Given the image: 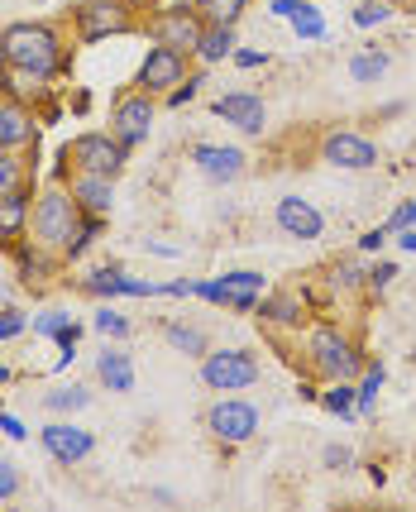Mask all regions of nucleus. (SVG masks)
Here are the masks:
<instances>
[{
    "label": "nucleus",
    "mask_w": 416,
    "mask_h": 512,
    "mask_svg": "<svg viewBox=\"0 0 416 512\" xmlns=\"http://www.w3.org/2000/svg\"><path fill=\"white\" fill-rule=\"evenodd\" d=\"M34 144H39V115L29 111V106L5 101V106H0V149H5V154H24V149H34Z\"/></svg>",
    "instance_id": "f3484780"
},
{
    "label": "nucleus",
    "mask_w": 416,
    "mask_h": 512,
    "mask_svg": "<svg viewBox=\"0 0 416 512\" xmlns=\"http://www.w3.org/2000/svg\"><path fill=\"white\" fill-rule=\"evenodd\" d=\"M321 402H326V412H335V417H359V383L335 379L321 393Z\"/></svg>",
    "instance_id": "cd10ccee"
},
{
    "label": "nucleus",
    "mask_w": 416,
    "mask_h": 512,
    "mask_svg": "<svg viewBox=\"0 0 416 512\" xmlns=\"http://www.w3.org/2000/svg\"><path fill=\"white\" fill-rule=\"evenodd\" d=\"M20 331H24V316L5 307V312H0V340H15Z\"/></svg>",
    "instance_id": "37998d69"
},
{
    "label": "nucleus",
    "mask_w": 416,
    "mask_h": 512,
    "mask_svg": "<svg viewBox=\"0 0 416 512\" xmlns=\"http://www.w3.org/2000/svg\"><path fill=\"white\" fill-rule=\"evenodd\" d=\"M397 245L407 249V254H416V225H407V230H397Z\"/></svg>",
    "instance_id": "de8ad7c7"
},
{
    "label": "nucleus",
    "mask_w": 416,
    "mask_h": 512,
    "mask_svg": "<svg viewBox=\"0 0 416 512\" xmlns=\"http://www.w3.org/2000/svg\"><path fill=\"white\" fill-rule=\"evenodd\" d=\"M321 469H330V474H345V469H354V450L350 446H326V450H321Z\"/></svg>",
    "instance_id": "58836bf2"
},
{
    "label": "nucleus",
    "mask_w": 416,
    "mask_h": 512,
    "mask_svg": "<svg viewBox=\"0 0 416 512\" xmlns=\"http://www.w3.org/2000/svg\"><path fill=\"white\" fill-rule=\"evenodd\" d=\"M201 34H206V20H201L197 5H168V10L149 15V39L163 48H177L182 58H197Z\"/></svg>",
    "instance_id": "0eeeda50"
},
{
    "label": "nucleus",
    "mask_w": 416,
    "mask_h": 512,
    "mask_svg": "<svg viewBox=\"0 0 416 512\" xmlns=\"http://www.w3.org/2000/svg\"><path fill=\"white\" fill-rule=\"evenodd\" d=\"M91 326H96V331L106 335V340H130V331H134V326H130V316H120L115 307H101Z\"/></svg>",
    "instance_id": "72a5a7b5"
},
{
    "label": "nucleus",
    "mask_w": 416,
    "mask_h": 512,
    "mask_svg": "<svg viewBox=\"0 0 416 512\" xmlns=\"http://www.w3.org/2000/svg\"><path fill=\"white\" fill-rule=\"evenodd\" d=\"M91 402V393L82 388V383H63V388H48L44 393V412H53V417H72V412H82Z\"/></svg>",
    "instance_id": "a878e982"
},
{
    "label": "nucleus",
    "mask_w": 416,
    "mask_h": 512,
    "mask_svg": "<svg viewBox=\"0 0 416 512\" xmlns=\"http://www.w3.org/2000/svg\"><path fill=\"white\" fill-rule=\"evenodd\" d=\"M316 158H321L326 168L364 173V168H378V144H373V139H364L359 130H330V134H321Z\"/></svg>",
    "instance_id": "1a4fd4ad"
},
{
    "label": "nucleus",
    "mask_w": 416,
    "mask_h": 512,
    "mask_svg": "<svg viewBox=\"0 0 416 512\" xmlns=\"http://www.w3.org/2000/svg\"><path fill=\"white\" fill-rule=\"evenodd\" d=\"M407 225H416V201H402L393 211V221H388V235H397V230H407Z\"/></svg>",
    "instance_id": "79ce46f5"
},
{
    "label": "nucleus",
    "mask_w": 416,
    "mask_h": 512,
    "mask_svg": "<svg viewBox=\"0 0 416 512\" xmlns=\"http://www.w3.org/2000/svg\"><path fill=\"white\" fill-rule=\"evenodd\" d=\"M163 340H168V350H177L187 359H201L211 350V335L201 326H192V321H163Z\"/></svg>",
    "instance_id": "4be33fe9"
},
{
    "label": "nucleus",
    "mask_w": 416,
    "mask_h": 512,
    "mask_svg": "<svg viewBox=\"0 0 416 512\" xmlns=\"http://www.w3.org/2000/svg\"><path fill=\"white\" fill-rule=\"evenodd\" d=\"M201 87H206V77H201V72H197V77H182V82L168 91V106H192Z\"/></svg>",
    "instance_id": "4c0bfd02"
},
{
    "label": "nucleus",
    "mask_w": 416,
    "mask_h": 512,
    "mask_svg": "<svg viewBox=\"0 0 416 512\" xmlns=\"http://www.w3.org/2000/svg\"><path fill=\"white\" fill-rule=\"evenodd\" d=\"M211 111H216L225 125H235L240 134L268 130V106H263V96H254V91H225V96H216Z\"/></svg>",
    "instance_id": "ddd939ff"
},
{
    "label": "nucleus",
    "mask_w": 416,
    "mask_h": 512,
    "mask_svg": "<svg viewBox=\"0 0 416 512\" xmlns=\"http://www.w3.org/2000/svg\"><path fill=\"white\" fill-rule=\"evenodd\" d=\"M412 489H416V474H412Z\"/></svg>",
    "instance_id": "3c124183"
},
{
    "label": "nucleus",
    "mask_w": 416,
    "mask_h": 512,
    "mask_svg": "<svg viewBox=\"0 0 416 512\" xmlns=\"http://www.w3.org/2000/svg\"><path fill=\"white\" fill-rule=\"evenodd\" d=\"M5 383H10V369H0V388H5Z\"/></svg>",
    "instance_id": "8fccbe9b"
},
{
    "label": "nucleus",
    "mask_w": 416,
    "mask_h": 512,
    "mask_svg": "<svg viewBox=\"0 0 416 512\" xmlns=\"http://www.w3.org/2000/svg\"><path fill=\"white\" fill-rule=\"evenodd\" d=\"M263 63H268V53H259V48H235V67H244V72Z\"/></svg>",
    "instance_id": "c03bdc74"
},
{
    "label": "nucleus",
    "mask_w": 416,
    "mask_h": 512,
    "mask_svg": "<svg viewBox=\"0 0 416 512\" xmlns=\"http://www.w3.org/2000/svg\"><path fill=\"white\" fill-rule=\"evenodd\" d=\"M72 29H77V44H101V39L134 34L139 20L125 0H82L72 5Z\"/></svg>",
    "instance_id": "39448f33"
},
{
    "label": "nucleus",
    "mask_w": 416,
    "mask_h": 512,
    "mask_svg": "<svg viewBox=\"0 0 416 512\" xmlns=\"http://www.w3.org/2000/svg\"><path fill=\"white\" fill-rule=\"evenodd\" d=\"M29 216H34V192L29 182H20L15 192L0 197V245H15L24 230H29Z\"/></svg>",
    "instance_id": "aec40b11"
},
{
    "label": "nucleus",
    "mask_w": 416,
    "mask_h": 512,
    "mask_svg": "<svg viewBox=\"0 0 416 512\" xmlns=\"http://www.w3.org/2000/svg\"><path fill=\"white\" fill-rule=\"evenodd\" d=\"M412 359H416V350H412Z\"/></svg>",
    "instance_id": "603ef678"
},
{
    "label": "nucleus",
    "mask_w": 416,
    "mask_h": 512,
    "mask_svg": "<svg viewBox=\"0 0 416 512\" xmlns=\"http://www.w3.org/2000/svg\"><path fill=\"white\" fill-rule=\"evenodd\" d=\"M15 493H20V469L10 465V460H0V503L15 498Z\"/></svg>",
    "instance_id": "ea45409f"
},
{
    "label": "nucleus",
    "mask_w": 416,
    "mask_h": 512,
    "mask_svg": "<svg viewBox=\"0 0 416 512\" xmlns=\"http://www.w3.org/2000/svg\"><path fill=\"white\" fill-rule=\"evenodd\" d=\"M67 192L77 197L87 216H110V206H115V178H101V173H72Z\"/></svg>",
    "instance_id": "6ab92c4d"
},
{
    "label": "nucleus",
    "mask_w": 416,
    "mask_h": 512,
    "mask_svg": "<svg viewBox=\"0 0 416 512\" xmlns=\"http://www.w3.org/2000/svg\"><path fill=\"white\" fill-rule=\"evenodd\" d=\"M120 273L125 268H96V273L82 278V292H91V297H120Z\"/></svg>",
    "instance_id": "2f4dec72"
},
{
    "label": "nucleus",
    "mask_w": 416,
    "mask_h": 512,
    "mask_svg": "<svg viewBox=\"0 0 416 512\" xmlns=\"http://www.w3.org/2000/svg\"><path fill=\"white\" fill-rule=\"evenodd\" d=\"M20 182H24V158L0 149V197H5V192H15Z\"/></svg>",
    "instance_id": "f704fd0d"
},
{
    "label": "nucleus",
    "mask_w": 416,
    "mask_h": 512,
    "mask_svg": "<svg viewBox=\"0 0 416 512\" xmlns=\"http://www.w3.org/2000/svg\"><path fill=\"white\" fill-rule=\"evenodd\" d=\"M154 120H158V101L149 91H125L115 106H110V134L125 144V149H139L149 134H154Z\"/></svg>",
    "instance_id": "6e6552de"
},
{
    "label": "nucleus",
    "mask_w": 416,
    "mask_h": 512,
    "mask_svg": "<svg viewBox=\"0 0 416 512\" xmlns=\"http://www.w3.org/2000/svg\"><path fill=\"white\" fill-rule=\"evenodd\" d=\"M263 379V364L249 350H206L201 355V383L211 393H240Z\"/></svg>",
    "instance_id": "423d86ee"
},
{
    "label": "nucleus",
    "mask_w": 416,
    "mask_h": 512,
    "mask_svg": "<svg viewBox=\"0 0 416 512\" xmlns=\"http://www.w3.org/2000/svg\"><path fill=\"white\" fill-rule=\"evenodd\" d=\"M388 67H393V58H388L383 48H359V53L350 58V77L359 82V87H373V82L388 77Z\"/></svg>",
    "instance_id": "b1692460"
},
{
    "label": "nucleus",
    "mask_w": 416,
    "mask_h": 512,
    "mask_svg": "<svg viewBox=\"0 0 416 512\" xmlns=\"http://www.w3.org/2000/svg\"><path fill=\"white\" fill-rule=\"evenodd\" d=\"M206 431L216 436L220 446H244V441H254V431H259V407L244 398H220L211 412H206Z\"/></svg>",
    "instance_id": "9d476101"
},
{
    "label": "nucleus",
    "mask_w": 416,
    "mask_h": 512,
    "mask_svg": "<svg viewBox=\"0 0 416 512\" xmlns=\"http://www.w3.org/2000/svg\"><path fill=\"white\" fill-rule=\"evenodd\" d=\"M125 5H130L134 15H149V10H158V0H125Z\"/></svg>",
    "instance_id": "09e8293b"
},
{
    "label": "nucleus",
    "mask_w": 416,
    "mask_h": 512,
    "mask_svg": "<svg viewBox=\"0 0 416 512\" xmlns=\"http://www.w3.org/2000/svg\"><path fill=\"white\" fill-rule=\"evenodd\" d=\"M0 58L10 67H20L29 77H44L53 82L67 67V48L58 39V29L44 20H15L0 29Z\"/></svg>",
    "instance_id": "f257e3e1"
},
{
    "label": "nucleus",
    "mask_w": 416,
    "mask_h": 512,
    "mask_svg": "<svg viewBox=\"0 0 416 512\" xmlns=\"http://www.w3.org/2000/svg\"><path fill=\"white\" fill-rule=\"evenodd\" d=\"M192 163H197V173L206 182H220V187H225V182L244 178V163H249V158H244V149H230V144H197V149H192Z\"/></svg>",
    "instance_id": "2eb2a0df"
},
{
    "label": "nucleus",
    "mask_w": 416,
    "mask_h": 512,
    "mask_svg": "<svg viewBox=\"0 0 416 512\" xmlns=\"http://www.w3.org/2000/svg\"><path fill=\"white\" fill-rule=\"evenodd\" d=\"M197 58L201 63H225V58H235V24H206Z\"/></svg>",
    "instance_id": "393cba45"
},
{
    "label": "nucleus",
    "mask_w": 416,
    "mask_h": 512,
    "mask_svg": "<svg viewBox=\"0 0 416 512\" xmlns=\"http://www.w3.org/2000/svg\"><path fill=\"white\" fill-rule=\"evenodd\" d=\"M330 288L335 292H364L369 288V264H359V259H335L330 264Z\"/></svg>",
    "instance_id": "bb28decb"
},
{
    "label": "nucleus",
    "mask_w": 416,
    "mask_h": 512,
    "mask_svg": "<svg viewBox=\"0 0 416 512\" xmlns=\"http://www.w3.org/2000/svg\"><path fill=\"white\" fill-rule=\"evenodd\" d=\"M307 307L297 292H263L259 297V326L263 331H302Z\"/></svg>",
    "instance_id": "a211bd4d"
},
{
    "label": "nucleus",
    "mask_w": 416,
    "mask_h": 512,
    "mask_svg": "<svg viewBox=\"0 0 416 512\" xmlns=\"http://www.w3.org/2000/svg\"><path fill=\"white\" fill-rule=\"evenodd\" d=\"M383 245H388V225H378V230H369V235L359 240V249H364V254H373V249H383Z\"/></svg>",
    "instance_id": "a18cd8bd"
},
{
    "label": "nucleus",
    "mask_w": 416,
    "mask_h": 512,
    "mask_svg": "<svg viewBox=\"0 0 416 512\" xmlns=\"http://www.w3.org/2000/svg\"><path fill=\"white\" fill-rule=\"evenodd\" d=\"M96 379L106 383L110 393H134V359L125 345H106L96 355Z\"/></svg>",
    "instance_id": "412c9836"
},
{
    "label": "nucleus",
    "mask_w": 416,
    "mask_h": 512,
    "mask_svg": "<svg viewBox=\"0 0 416 512\" xmlns=\"http://www.w3.org/2000/svg\"><path fill=\"white\" fill-rule=\"evenodd\" d=\"M307 369L316 379H359L364 374V350H359V340L350 331H340L335 321H321V326H311L307 335Z\"/></svg>",
    "instance_id": "f03ea898"
},
{
    "label": "nucleus",
    "mask_w": 416,
    "mask_h": 512,
    "mask_svg": "<svg viewBox=\"0 0 416 512\" xmlns=\"http://www.w3.org/2000/svg\"><path fill=\"white\" fill-rule=\"evenodd\" d=\"M182 77H187V58H182L177 48L154 44L149 53H144V63H139V77H134V87L149 91V96H168V91H173Z\"/></svg>",
    "instance_id": "9b49d317"
},
{
    "label": "nucleus",
    "mask_w": 416,
    "mask_h": 512,
    "mask_svg": "<svg viewBox=\"0 0 416 512\" xmlns=\"http://www.w3.org/2000/svg\"><path fill=\"white\" fill-rule=\"evenodd\" d=\"M388 15H393V5H388V0H359L354 24H359V29H373V24H383Z\"/></svg>",
    "instance_id": "c9c22d12"
},
{
    "label": "nucleus",
    "mask_w": 416,
    "mask_h": 512,
    "mask_svg": "<svg viewBox=\"0 0 416 512\" xmlns=\"http://www.w3.org/2000/svg\"><path fill=\"white\" fill-rule=\"evenodd\" d=\"M101 225H106V216H87V211H82V221H77V230H72V240H67V249H63L67 264H72V259H82V254H87V249L96 245Z\"/></svg>",
    "instance_id": "c85d7f7f"
},
{
    "label": "nucleus",
    "mask_w": 416,
    "mask_h": 512,
    "mask_svg": "<svg viewBox=\"0 0 416 512\" xmlns=\"http://www.w3.org/2000/svg\"><path fill=\"white\" fill-rule=\"evenodd\" d=\"M125 158H130V149H125L110 130L77 134V139L63 149V163L72 173H101V178H120V173H125Z\"/></svg>",
    "instance_id": "20e7f679"
},
{
    "label": "nucleus",
    "mask_w": 416,
    "mask_h": 512,
    "mask_svg": "<svg viewBox=\"0 0 416 512\" xmlns=\"http://www.w3.org/2000/svg\"><path fill=\"white\" fill-rule=\"evenodd\" d=\"M383 383H388V369H383V364H364V379H359V412H373Z\"/></svg>",
    "instance_id": "473e14b6"
},
{
    "label": "nucleus",
    "mask_w": 416,
    "mask_h": 512,
    "mask_svg": "<svg viewBox=\"0 0 416 512\" xmlns=\"http://www.w3.org/2000/svg\"><path fill=\"white\" fill-rule=\"evenodd\" d=\"M197 10L206 24H240L249 0H197Z\"/></svg>",
    "instance_id": "c756f323"
},
{
    "label": "nucleus",
    "mask_w": 416,
    "mask_h": 512,
    "mask_svg": "<svg viewBox=\"0 0 416 512\" xmlns=\"http://www.w3.org/2000/svg\"><path fill=\"white\" fill-rule=\"evenodd\" d=\"M393 278H397V264H388V259H383V264H373L369 268V292H383Z\"/></svg>",
    "instance_id": "a19ab883"
},
{
    "label": "nucleus",
    "mask_w": 416,
    "mask_h": 512,
    "mask_svg": "<svg viewBox=\"0 0 416 512\" xmlns=\"http://www.w3.org/2000/svg\"><path fill=\"white\" fill-rule=\"evenodd\" d=\"M0 431H5L10 441H24V436H29V431L20 426V417H10V412H0Z\"/></svg>",
    "instance_id": "49530a36"
},
{
    "label": "nucleus",
    "mask_w": 416,
    "mask_h": 512,
    "mask_svg": "<svg viewBox=\"0 0 416 512\" xmlns=\"http://www.w3.org/2000/svg\"><path fill=\"white\" fill-rule=\"evenodd\" d=\"M273 221H278V230L292 235V240H321V230H326V216H321L307 197H278Z\"/></svg>",
    "instance_id": "4468645a"
},
{
    "label": "nucleus",
    "mask_w": 416,
    "mask_h": 512,
    "mask_svg": "<svg viewBox=\"0 0 416 512\" xmlns=\"http://www.w3.org/2000/svg\"><path fill=\"white\" fill-rule=\"evenodd\" d=\"M292 29H297V39H326V20H321V10H316L311 0H302V5H297Z\"/></svg>",
    "instance_id": "7c9ffc66"
},
{
    "label": "nucleus",
    "mask_w": 416,
    "mask_h": 512,
    "mask_svg": "<svg viewBox=\"0 0 416 512\" xmlns=\"http://www.w3.org/2000/svg\"><path fill=\"white\" fill-rule=\"evenodd\" d=\"M77 221H82L77 197L67 192V182H53V187H44V192L34 197L29 235H34V245L39 249H48V254H58V259H63V249H67V240H72Z\"/></svg>",
    "instance_id": "7ed1b4c3"
},
{
    "label": "nucleus",
    "mask_w": 416,
    "mask_h": 512,
    "mask_svg": "<svg viewBox=\"0 0 416 512\" xmlns=\"http://www.w3.org/2000/svg\"><path fill=\"white\" fill-rule=\"evenodd\" d=\"M259 297H263V273H254V268H235V273L216 278V307L259 312Z\"/></svg>",
    "instance_id": "dca6fc26"
},
{
    "label": "nucleus",
    "mask_w": 416,
    "mask_h": 512,
    "mask_svg": "<svg viewBox=\"0 0 416 512\" xmlns=\"http://www.w3.org/2000/svg\"><path fill=\"white\" fill-rule=\"evenodd\" d=\"M39 441H44V450L58 460V465H82L91 450H96V436H91L87 426L67 422V417H58V422H48L44 431H39Z\"/></svg>",
    "instance_id": "f8f14e48"
},
{
    "label": "nucleus",
    "mask_w": 416,
    "mask_h": 512,
    "mask_svg": "<svg viewBox=\"0 0 416 512\" xmlns=\"http://www.w3.org/2000/svg\"><path fill=\"white\" fill-rule=\"evenodd\" d=\"M10 254H15V268H20V278L24 283H44L48 273H53V264H58V254H48V249H39L34 240L29 245H10Z\"/></svg>",
    "instance_id": "5701e85b"
},
{
    "label": "nucleus",
    "mask_w": 416,
    "mask_h": 512,
    "mask_svg": "<svg viewBox=\"0 0 416 512\" xmlns=\"http://www.w3.org/2000/svg\"><path fill=\"white\" fill-rule=\"evenodd\" d=\"M67 326H77V321H72L67 312H44V316H34V335H48V340H58Z\"/></svg>",
    "instance_id": "e433bc0d"
}]
</instances>
